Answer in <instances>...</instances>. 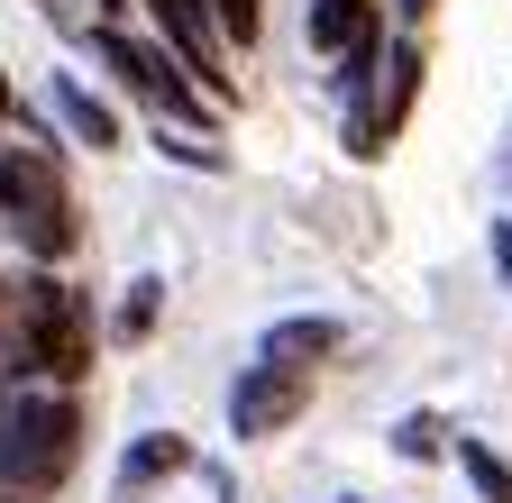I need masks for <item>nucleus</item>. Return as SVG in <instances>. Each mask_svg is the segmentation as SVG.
Here are the masks:
<instances>
[{"mask_svg":"<svg viewBox=\"0 0 512 503\" xmlns=\"http://www.w3.org/2000/svg\"><path fill=\"white\" fill-rule=\"evenodd\" d=\"M0 220H10L46 266H55V257H74V193H64L55 156H37V147L0 156Z\"/></svg>","mask_w":512,"mask_h":503,"instance_id":"obj_3","label":"nucleus"},{"mask_svg":"<svg viewBox=\"0 0 512 503\" xmlns=\"http://www.w3.org/2000/svg\"><path fill=\"white\" fill-rule=\"evenodd\" d=\"M412 92H421V46H384V55H375V101L348 119L357 156H384V147H394V129H403Z\"/></svg>","mask_w":512,"mask_h":503,"instance_id":"obj_5","label":"nucleus"},{"mask_svg":"<svg viewBox=\"0 0 512 503\" xmlns=\"http://www.w3.org/2000/svg\"><path fill=\"white\" fill-rule=\"evenodd\" d=\"M10 357L37 375V385H74V375L92 366V311H83V293H64L55 275L19 284V339H10Z\"/></svg>","mask_w":512,"mask_h":503,"instance_id":"obj_2","label":"nucleus"},{"mask_svg":"<svg viewBox=\"0 0 512 503\" xmlns=\"http://www.w3.org/2000/svg\"><path fill=\"white\" fill-rule=\"evenodd\" d=\"M156 293H165V284H128V302L110 311V330H119V339H147V330H156Z\"/></svg>","mask_w":512,"mask_h":503,"instance_id":"obj_12","label":"nucleus"},{"mask_svg":"<svg viewBox=\"0 0 512 503\" xmlns=\"http://www.w3.org/2000/svg\"><path fill=\"white\" fill-rule=\"evenodd\" d=\"M147 10H156V0H147Z\"/></svg>","mask_w":512,"mask_h":503,"instance_id":"obj_19","label":"nucleus"},{"mask_svg":"<svg viewBox=\"0 0 512 503\" xmlns=\"http://www.w3.org/2000/svg\"><path fill=\"white\" fill-rule=\"evenodd\" d=\"M458 467H467V485H476L485 503H512V467L485 449V439H458Z\"/></svg>","mask_w":512,"mask_h":503,"instance_id":"obj_11","label":"nucleus"},{"mask_svg":"<svg viewBox=\"0 0 512 503\" xmlns=\"http://www.w3.org/2000/svg\"><path fill=\"white\" fill-rule=\"evenodd\" d=\"M0 503H28V494H0Z\"/></svg>","mask_w":512,"mask_h":503,"instance_id":"obj_18","label":"nucleus"},{"mask_svg":"<svg viewBox=\"0 0 512 503\" xmlns=\"http://www.w3.org/2000/svg\"><path fill=\"white\" fill-rule=\"evenodd\" d=\"M403 10H412V19H421V10H430V0H403Z\"/></svg>","mask_w":512,"mask_h":503,"instance_id":"obj_17","label":"nucleus"},{"mask_svg":"<svg viewBox=\"0 0 512 503\" xmlns=\"http://www.w3.org/2000/svg\"><path fill=\"white\" fill-rule=\"evenodd\" d=\"M394 449H403V458H439L448 439H439V421H430V412H412V421L394 430Z\"/></svg>","mask_w":512,"mask_h":503,"instance_id":"obj_14","label":"nucleus"},{"mask_svg":"<svg viewBox=\"0 0 512 503\" xmlns=\"http://www.w3.org/2000/svg\"><path fill=\"white\" fill-rule=\"evenodd\" d=\"M311 46H330V55H348V83H366L375 74V0H311Z\"/></svg>","mask_w":512,"mask_h":503,"instance_id":"obj_7","label":"nucleus"},{"mask_svg":"<svg viewBox=\"0 0 512 503\" xmlns=\"http://www.w3.org/2000/svg\"><path fill=\"white\" fill-rule=\"evenodd\" d=\"M0 119H10V83H0Z\"/></svg>","mask_w":512,"mask_h":503,"instance_id":"obj_16","label":"nucleus"},{"mask_svg":"<svg viewBox=\"0 0 512 503\" xmlns=\"http://www.w3.org/2000/svg\"><path fill=\"white\" fill-rule=\"evenodd\" d=\"M10 339H19V284H0V357H10Z\"/></svg>","mask_w":512,"mask_h":503,"instance_id":"obj_15","label":"nucleus"},{"mask_svg":"<svg viewBox=\"0 0 512 503\" xmlns=\"http://www.w3.org/2000/svg\"><path fill=\"white\" fill-rule=\"evenodd\" d=\"M101 55L119 65V83L138 92V101H156L165 119H202V92L183 83V55H165V46H138V37H119V28L101 37Z\"/></svg>","mask_w":512,"mask_h":503,"instance_id":"obj_4","label":"nucleus"},{"mask_svg":"<svg viewBox=\"0 0 512 503\" xmlns=\"http://www.w3.org/2000/svg\"><path fill=\"white\" fill-rule=\"evenodd\" d=\"M330 348H339V321H275L256 357H266V366H311V357H330Z\"/></svg>","mask_w":512,"mask_h":503,"instance_id":"obj_9","label":"nucleus"},{"mask_svg":"<svg viewBox=\"0 0 512 503\" xmlns=\"http://www.w3.org/2000/svg\"><path fill=\"white\" fill-rule=\"evenodd\" d=\"M46 101H55V119H64V129H74L83 147H119V119H110L83 83H64V74H55V92H46Z\"/></svg>","mask_w":512,"mask_h":503,"instance_id":"obj_10","label":"nucleus"},{"mask_svg":"<svg viewBox=\"0 0 512 503\" xmlns=\"http://www.w3.org/2000/svg\"><path fill=\"white\" fill-rule=\"evenodd\" d=\"M183 458H192V439L183 430H147L138 449L119 458V494H147V485H165V476H183Z\"/></svg>","mask_w":512,"mask_h":503,"instance_id":"obj_8","label":"nucleus"},{"mask_svg":"<svg viewBox=\"0 0 512 503\" xmlns=\"http://www.w3.org/2000/svg\"><path fill=\"white\" fill-rule=\"evenodd\" d=\"M302 403H311V375H302V366H266V357H256V375L229 394V421H238V439H275L284 421H302Z\"/></svg>","mask_w":512,"mask_h":503,"instance_id":"obj_6","label":"nucleus"},{"mask_svg":"<svg viewBox=\"0 0 512 503\" xmlns=\"http://www.w3.org/2000/svg\"><path fill=\"white\" fill-rule=\"evenodd\" d=\"M211 19H220V28H229V37L247 46L256 28H266V0H211Z\"/></svg>","mask_w":512,"mask_h":503,"instance_id":"obj_13","label":"nucleus"},{"mask_svg":"<svg viewBox=\"0 0 512 503\" xmlns=\"http://www.w3.org/2000/svg\"><path fill=\"white\" fill-rule=\"evenodd\" d=\"M83 458V403L55 394V385H28V394H0V476L19 494H46L64 485Z\"/></svg>","mask_w":512,"mask_h":503,"instance_id":"obj_1","label":"nucleus"}]
</instances>
